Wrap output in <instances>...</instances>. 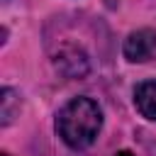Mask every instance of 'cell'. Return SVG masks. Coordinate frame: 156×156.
<instances>
[{
    "mask_svg": "<svg viewBox=\"0 0 156 156\" xmlns=\"http://www.w3.org/2000/svg\"><path fill=\"white\" fill-rule=\"evenodd\" d=\"M0 102H2V124H10V119H12V115H15V102H20V98L15 95V90L5 88Z\"/></svg>",
    "mask_w": 156,
    "mask_h": 156,
    "instance_id": "5",
    "label": "cell"
},
{
    "mask_svg": "<svg viewBox=\"0 0 156 156\" xmlns=\"http://www.w3.org/2000/svg\"><path fill=\"white\" fill-rule=\"evenodd\" d=\"M134 105L141 112V117L156 122V80L139 83L134 90Z\"/></svg>",
    "mask_w": 156,
    "mask_h": 156,
    "instance_id": "4",
    "label": "cell"
},
{
    "mask_svg": "<svg viewBox=\"0 0 156 156\" xmlns=\"http://www.w3.org/2000/svg\"><path fill=\"white\" fill-rule=\"evenodd\" d=\"M54 63L68 78H80V76L88 73V56L78 46H63V49H58Z\"/></svg>",
    "mask_w": 156,
    "mask_h": 156,
    "instance_id": "3",
    "label": "cell"
},
{
    "mask_svg": "<svg viewBox=\"0 0 156 156\" xmlns=\"http://www.w3.org/2000/svg\"><path fill=\"white\" fill-rule=\"evenodd\" d=\"M2 156H7V154H2Z\"/></svg>",
    "mask_w": 156,
    "mask_h": 156,
    "instance_id": "7",
    "label": "cell"
},
{
    "mask_svg": "<svg viewBox=\"0 0 156 156\" xmlns=\"http://www.w3.org/2000/svg\"><path fill=\"white\" fill-rule=\"evenodd\" d=\"M102 127V110L90 98L68 100L56 117V132L71 149H88Z\"/></svg>",
    "mask_w": 156,
    "mask_h": 156,
    "instance_id": "1",
    "label": "cell"
},
{
    "mask_svg": "<svg viewBox=\"0 0 156 156\" xmlns=\"http://www.w3.org/2000/svg\"><path fill=\"white\" fill-rule=\"evenodd\" d=\"M115 156H134V154H132V151H117Z\"/></svg>",
    "mask_w": 156,
    "mask_h": 156,
    "instance_id": "6",
    "label": "cell"
},
{
    "mask_svg": "<svg viewBox=\"0 0 156 156\" xmlns=\"http://www.w3.org/2000/svg\"><path fill=\"white\" fill-rule=\"evenodd\" d=\"M124 58L132 63H144L156 54V32L154 29H136L124 39Z\"/></svg>",
    "mask_w": 156,
    "mask_h": 156,
    "instance_id": "2",
    "label": "cell"
}]
</instances>
